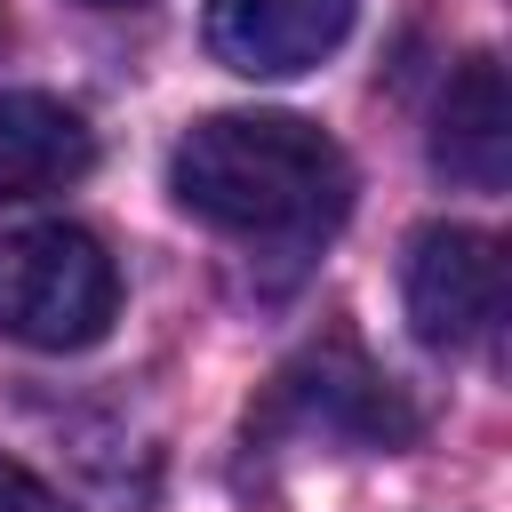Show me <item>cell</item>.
I'll return each mask as SVG.
<instances>
[{
	"label": "cell",
	"instance_id": "6da1fadb",
	"mask_svg": "<svg viewBox=\"0 0 512 512\" xmlns=\"http://www.w3.org/2000/svg\"><path fill=\"white\" fill-rule=\"evenodd\" d=\"M168 192L240 240H320L352 208V160L296 112H216L168 152Z\"/></svg>",
	"mask_w": 512,
	"mask_h": 512
},
{
	"label": "cell",
	"instance_id": "7a4b0ae2",
	"mask_svg": "<svg viewBox=\"0 0 512 512\" xmlns=\"http://www.w3.org/2000/svg\"><path fill=\"white\" fill-rule=\"evenodd\" d=\"M120 312V264L80 224L0 232V336L32 352H88Z\"/></svg>",
	"mask_w": 512,
	"mask_h": 512
},
{
	"label": "cell",
	"instance_id": "3957f363",
	"mask_svg": "<svg viewBox=\"0 0 512 512\" xmlns=\"http://www.w3.org/2000/svg\"><path fill=\"white\" fill-rule=\"evenodd\" d=\"M400 296H408V328L432 352H464L504 320V248L472 224H424L408 240Z\"/></svg>",
	"mask_w": 512,
	"mask_h": 512
},
{
	"label": "cell",
	"instance_id": "277c9868",
	"mask_svg": "<svg viewBox=\"0 0 512 512\" xmlns=\"http://www.w3.org/2000/svg\"><path fill=\"white\" fill-rule=\"evenodd\" d=\"M272 416L296 424L304 440H344V448H400V440L416 432L408 400H400L352 344L304 352V360L272 384Z\"/></svg>",
	"mask_w": 512,
	"mask_h": 512
},
{
	"label": "cell",
	"instance_id": "5b68a950",
	"mask_svg": "<svg viewBox=\"0 0 512 512\" xmlns=\"http://www.w3.org/2000/svg\"><path fill=\"white\" fill-rule=\"evenodd\" d=\"M344 32H352V0H208V48L248 80L312 72Z\"/></svg>",
	"mask_w": 512,
	"mask_h": 512
},
{
	"label": "cell",
	"instance_id": "8992f818",
	"mask_svg": "<svg viewBox=\"0 0 512 512\" xmlns=\"http://www.w3.org/2000/svg\"><path fill=\"white\" fill-rule=\"evenodd\" d=\"M432 168L464 192H504L512 168V104H504V64L464 56L440 112H432Z\"/></svg>",
	"mask_w": 512,
	"mask_h": 512
},
{
	"label": "cell",
	"instance_id": "52a82bcc",
	"mask_svg": "<svg viewBox=\"0 0 512 512\" xmlns=\"http://www.w3.org/2000/svg\"><path fill=\"white\" fill-rule=\"evenodd\" d=\"M96 168V128L40 88H0V200L64 192Z\"/></svg>",
	"mask_w": 512,
	"mask_h": 512
},
{
	"label": "cell",
	"instance_id": "ba28073f",
	"mask_svg": "<svg viewBox=\"0 0 512 512\" xmlns=\"http://www.w3.org/2000/svg\"><path fill=\"white\" fill-rule=\"evenodd\" d=\"M0 512H72L40 472H24L16 456H0Z\"/></svg>",
	"mask_w": 512,
	"mask_h": 512
},
{
	"label": "cell",
	"instance_id": "9c48e42d",
	"mask_svg": "<svg viewBox=\"0 0 512 512\" xmlns=\"http://www.w3.org/2000/svg\"><path fill=\"white\" fill-rule=\"evenodd\" d=\"M88 8H136V0H88Z\"/></svg>",
	"mask_w": 512,
	"mask_h": 512
},
{
	"label": "cell",
	"instance_id": "30bf717a",
	"mask_svg": "<svg viewBox=\"0 0 512 512\" xmlns=\"http://www.w3.org/2000/svg\"><path fill=\"white\" fill-rule=\"evenodd\" d=\"M0 32H8V16H0Z\"/></svg>",
	"mask_w": 512,
	"mask_h": 512
}]
</instances>
